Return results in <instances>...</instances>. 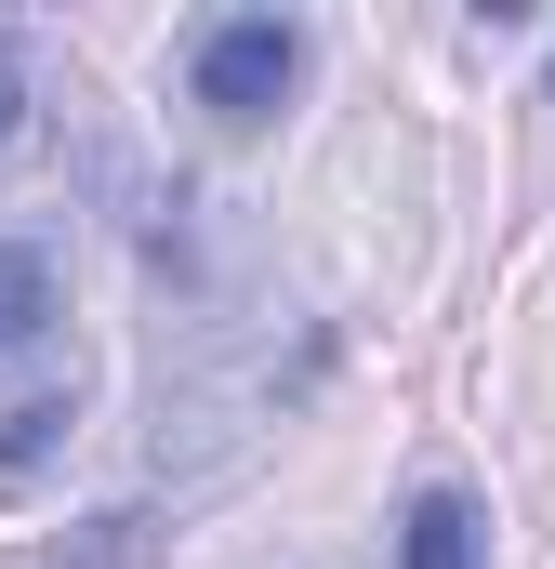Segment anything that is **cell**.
Wrapping results in <instances>:
<instances>
[{"label": "cell", "instance_id": "cell-5", "mask_svg": "<svg viewBox=\"0 0 555 569\" xmlns=\"http://www.w3.org/2000/svg\"><path fill=\"white\" fill-rule=\"evenodd\" d=\"M13 107H27V67H13V40H0V133H13Z\"/></svg>", "mask_w": 555, "mask_h": 569}, {"label": "cell", "instance_id": "cell-4", "mask_svg": "<svg viewBox=\"0 0 555 569\" xmlns=\"http://www.w3.org/2000/svg\"><path fill=\"white\" fill-rule=\"evenodd\" d=\"M40 331H53V252L0 239V358H13V345H40Z\"/></svg>", "mask_w": 555, "mask_h": 569}, {"label": "cell", "instance_id": "cell-3", "mask_svg": "<svg viewBox=\"0 0 555 569\" xmlns=\"http://www.w3.org/2000/svg\"><path fill=\"white\" fill-rule=\"evenodd\" d=\"M67 437H80V398H27V411H0V503H27V490L67 463Z\"/></svg>", "mask_w": 555, "mask_h": 569}, {"label": "cell", "instance_id": "cell-1", "mask_svg": "<svg viewBox=\"0 0 555 569\" xmlns=\"http://www.w3.org/2000/svg\"><path fill=\"white\" fill-rule=\"evenodd\" d=\"M185 80H199V107H212L225 133H252V120L291 107V80H304V27H291V13H225Z\"/></svg>", "mask_w": 555, "mask_h": 569}, {"label": "cell", "instance_id": "cell-2", "mask_svg": "<svg viewBox=\"0 0 555 569\" xmlns=\"http://www.w3.org/2000/svg\"><path fill=\"white\" fill-rule=\"evenodd\" d=\"M490 557V517L463 503V490H411V517H397V569H476Z\"/></svg>", "mask_w": 555, "mask_h": 569}]
</instances>
